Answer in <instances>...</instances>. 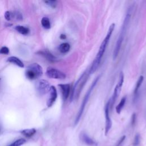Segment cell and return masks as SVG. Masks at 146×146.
<instances>
[{
  "label": "cell",
  "instance_id": "obj_11",
  "mask_svg": "<svg viewBox=\"0 0 146 146\" xmlns=\"http://www.w3.org/2000/svg\"><path fill=\"white\" fill-rule=\"evenodd\" d=\"M58 86L61 88L62 97L64 101L67 100L70 94L71 86L70 84H59Z\"/></svg>",
  "mask_w": 146,
  "mask_h": 146
},
{
  "label": "cell",
  "instance_id": "obj_4",
  "mask_svg": "<svg viewBox=\"0 0 146 146\" xmlns=\"http://www.w3.org/2000/svg\"><path fill=\"white\" fill-rule=\"evenodd\" d=\"M99 79H100V76L96 77V78L95 79V80H94V81L93 82L92 84H91L90 88H88V91H87L86 94L84 98V99H83L82 105L81 106V107H80V108H79V110L78 111V114H77V116L75 119V121H74V125L75 126L78 124L79 122L80 121V120H81V119L82 118V116L83 115V113H84V110L85 109L88 100H89L91 93H92L93 90L94 89V88H95V86L97 84V83L98 82Z\"/></svg>",
  "mask_w": 146,
  "mask_h": 146
},
{
  "label": "cell",
  "instance_id": "obj_7",
  "mask_svg": "<svg viewBox=\"0 0 146 146\" xmlns=\"http://www.w3.org/2000/svg\"><path fill=\"white\" fill-rule=\"evenodd\" d=\"M51 86L48 81L41 79L36 84V89L40 95H45L49 92Z\"/></svg>",
  "mask_w": 146,
  "mask_h": 146
},
{
  "label": "cell",
  "instance_id": "obj_18",
  "mask_svg": "<svg viewBox=\"0 0 146 146\" xmlns=\"http://www.w3.org/2000/svg\"><path fill=\"white\" fill-rule=\"evenodd\" d=\"M126 102V97L124 96V97H123L122 99H121V101H120V102L118 103V105L116 106V112L118 114H119L121 113L123 108Z\"/></svg>",
  "mask_w": 146,
  "mask_h": 146
},
{
  "label": "cell",
  "instance_id": "obj_30",
  "mask_svg": "<svg viewBox=\"0 0 146 146\" xmlns=\"http://www.w3.org/2000/svg\"><path fill=\"white\" fill-rule=\"evenodd\" d=\"M1 129H2L1 126V124H0V133H1Z\"/></svg>",
  "mask_w": 146,
  "mask_h": 146
},
{
  "label": "cell",
  "instance_id": "obj_3",
  "mask_svg": "<svg viewBox=\"0 0 146 146\" xmlns=\"http://www.w3.org/2000/svg\"><path fill=\"white\" fill-rule=\"evenodd\" d=\"M90 75V73L89 70H87L82 74L81 76L77 80L73 87L72 95H71V98L70 99L71 101H73V100L77 101L78 99L80 94H81L83 88H84L86 84Z\"/></svg>",
  "mask_w": 146,
  "mask_h": 146
},
{
  "label": "cell",
  "instance_id": "obj_25",
  "mask_svg": "<svg viewBox=\"0 0 146 146\" xmlns=\"http://www.w3.org/2000/svg\"><path fill=\"white\" fill-rule=\"evenodd\" d=\"M126 138V137L125 135H123V136H122L121 138L118 140V142L116 143V144L115 145V146H122L123 143L124 141H125Z\"/></svg>",
  "mask_w": 146,
  "mask_h": 146
},
{
  "label": "cell",
  "instance_id": "obj_12",
  "mask_svg": "<svg viewBox=\"0 0 146 146\" xmlns=\"http://www.w3.org/2000/svg\"><path fill=\"white\" fill-rule=\"evenodd\" d=\"M38 54L43 56L44 58L46 59L47 61H50L51 62H55L58 61V59H57V57L54 56L53 54H51L47 50L40 51L38 53Z\"/></svg>",
  "mask_w": 146,
  "mask_h": 146
},
{
  "label": "cell",
  "instance_id": "obj_17",
  "mask_svg": "<svg viewBox=\"0 0 146 146\" xmlns=\"http://www.w3.org/2000/svg\"><path fill=\"white\" fill-rule=\"evenodd\" d=\"M21 133L27 138H30L33 136L34 134L36 133V130L34 128H31V129H26L21 131Z\"/></svg>",
  "mask_w": 146,
  "mask_h": 146
},
{
  "label": "cell",
  "instance_id": "obj_8",
  "mask_svg": "<svg viewBox=\"0 0 146 146\" xmlns=\"http://www.w3.org/2000/svg\"><path fill=\"white\" fill-rule=\"evenodd\" d=\"M110 100L107 102L105 107V135H107L112 127V122L110 116Z\"/></svg>",
  "mask_w": 146,
  "mask_h": 146
},
{
  "label": "cell",
  "instance_id": "obj_10",
  "mask_svg": "<svg viewBox=\"0 0 146 146\" xmlns=\"http://www.w3.org/2000/svg\"><path fill=\"white\" fill-rule=\"evenodd\" d=\"M57 98V91L56 88L52 86L50 87V90L49 91V98L48 99L47 102V105L48 107L52 106L53 105L55 102Z\"/></svg>",
  "mask_w": 146,
  "mask_h": 146
},
{
  "label": "cell",
  "instance_id": "obj_22",
  "mask_svg": "<svg viewBox=\"0 0 146 146\" xmlns=\"http://www.w3.org/2000/svg\"><path fill=\"white\" fill-rule=\"evenodd\" d=\"M25 142H26V141L25 139H19L17 140V141L14 142V143H13L9 145L8 146H19L22 144H24Z\"/></svg>",
  "mask_w": 146,
  "mask_h": 146
},
{
  "label": "cell",
  "instance_id": "obj_14",
  "mask_svg": "<svg viewBox=\"0 0 146 146\" xmlns=\"http://www.w3.org/2000/svg\"><path fill=\"white\" fill-rule=\"evenodd\" d=\"M144 81V77L143 76H140L138 80V81L136 82V84L135 86V89H134V100H135L137 95H138V91L139 90V88L141 87V85L142 84L143 82Z\"/></svg>",
  "mask_w": 146,
  "mask_h": 146
},
{
  "label": "cell",
  "instance_id": "obj_29",
  "mask_svg": "<svg viewBox=\"0 0 146 146\" xmlns=\"http://www.w3.org/2000/svg\"><path fill=\"white\" fill-rule=\"evenodd\" d=\"M60 38H61V39H64L66 38V36L65 34H61V36H60Z\"/></svg>",
  "mask_w": 146,
  "mask_h": 146
},
{
  "label": "cell",
  "instance_id": "obj_31",
  "mask_svg": "<svg viewBox=\"0 0 146 146\" xmlns=\"http://www.w3.org/2000/svg\"><path fill=\"white\" fill-rule=\"evenodd\" d=\"M0 86H1V81H0Z\"/></svg>",
  "mask_w": 146,
  "mask_h": 146
},
{
  "label": "cell",
  "instance_id": "obj_13",
  "mask_svg": "<svg viewBox=\"0 0 146 146\" xmlns=\"http://www.w3.org/2000/svg\"><path fill=\"white\" fill-rule=\"evenodd\" d=\"M81 139L84 143L88 145L95 146L97 145L96 142L95 141H94L93 139H91L90 136H88L87 134H86L85 133H81Z\"/></svg>",
  "mask_w": 146,
  "mask_h": 146
},
{
  "label": "cell",
  "instance_id": "obj_19",
  "mask_svg": "<svg viewBox=\"0 0 146 146\" xmlns=\"http://www.w3.org/2000/svg\"><path fill=\"white\" fill-rule=\"evenodd\" d=\"M15 29L19 33L23 34V35H27L29 33V29L25 26H17Z\"/></svg>",
  "mask_w": 146,
  "mask_h": 146
},
{
  "label": "cell",
  "instance_id": "obj_1",
  "mask_svg": "<svg viewBox=\"0 0 146 146\" xmlns=\"http://www.w3.org/2000/svg\"><path fill=\"white\" fill-rule=\"evenodd\" d=\"M115 27V24H112L110 25L109 29H108V30L107 31L106 36L103 41H102V44L101 45V46L99 47L98 52L97 53L96 57L95 58V59H94L93 64L91 66V67L89 69L90 74L94 73L97 70V69H98L99 66L100 64H101V62L102 61V57H103V55L105 53L107 46L108 44V42H109L110 39L111 38V35H112Z\"/></svg>",
  "mask_w": 146,
  "mask_h": 146
},
{
  "label": "cell",
  "instance_id": "obj_9",
  "mask_svg": "<svg viewBox=\"0 0 146 146\" xmlns=\"http://www.w3.org/2000/svg\"><path fill=\"white\" fill-rule=\"evenodd\" d=\"M46 75L50 78L57 79H64L66 77L64 73L54 68H48L46 71Z\"/></svg>",
  "mask_w": 146,
  "mask_h": 146
},
{
  "label": "cell",
  "instance_id": "obj_26",
  "mask_svg": "<svg viewBox=\"0 0 146 146\" xmlns=\"http://www.w3.org/2000/svg\"><path fill=\"white\" fill-rule=\"evenodd\" d=\"M9 53V49L8 47L4 46L1 47V49H0V54H8Z\"/></svg>",
  "mask_w": 146,
  "mask_h": 146
},
{
  "label": "cell",
  "instance_id": "obj_23",
  "mask_svg": "<svg viewBox=\"0 0 146 146\" xmlns=\"http://www.w3.org/2000/svg\"><path fill=\"white\" fill-rule=\"evenodd\" d=\"M11 18H13L16 20H21L22 19V16L21 13H19V12H14V13H11Z\"/></svg>",
  "mask_w": 146,
  "mask_h": 146
},
{
  "label": "cell",
  "instance_id": "obj_20",
  "mask_svg": "<svg viewBox=\"0 0 146 146\" xmlns=\"http://www.w3.org/2000/svg\"><path fill=\"white\" fill-rule=\"evenodd\" d=\"M41 24L42 26L46 29H49L51 27L50 20L47 17H44L41 20Z\"/></svg>",
  "mask_w": 146,
  "mask_h": 146
},
{
  "label": "cell",
  "instance_id": "obj_27",
  "mask_svg": "<svg viewBox=\"0 0 146 146\" xmlns=\"http://www.w3.org/2000/svg\"><path fill=\"white\" fill-rule=\"evenodd\" d=\"M5 18L7 20V21H9L11 19V13L10 11H7L5 13Z\"/></svg>",
  "mask_w": 146,
  "mask_h": 146
},
{
  "label": "cell",
  "instance_id": "obj_15",
  "mask_svg": "<svg viewBox=\"0 0 146 146\" xmlns=\"http://www.w3.org/2000/svg\"><path fill=\"white\" fill-rule=\"evenodd\" d=\"M7 61L10 63H12V64L18 66L19 67L22 68L24 67V63L21 61V60L19 59L18 58H17V57H9V58L8 59Z\"/></svg>",
  "mask_w": 146,
  "mask_h": 146
},
{
  "label": "cell",
  "instance_id": "obj_24",
  "mask_svg": "<svg viewBox=\"0 0 146 146\" xmlns=\"http://www.w3.org/2000/svg\"><path fill=\"white\" fill-rule=\"evenodd\" d=\"M45 2L46 4L47 5L50 6L51 8H55L57 5V2L56 1H46Z\"/></svg>",
  "mask_w": 146,
  "mask_h": 146
},
{
  "label": "cell",
  "instance_id": "obj_16",
  "mask_svg": "<svg viewBox=\"0 0 146 146\" xmlns=\"http://www.w3.org/2000/svg\"><path fill=\"white\" fill-rule=\"evenodd\" d=\"M70 45L67 42H64L61 44L59 46V50L62 53H67L70 49Z\"/></svg>",
  "mask_w": 146,
  "mask_h": 146
},
{
  "label": "cell",
  "instance_id": "obj_2",
  "mask_svg": "<svg viewBox=\"0 0 146 146\" xmlns=\"http://www.w3.org/2000/svg\"><path fill=\"white\" fill-rule=\"evenodd\" d=\"M131 18V14L130 13H127L126 16L124 19L123 22V24L122 26L121 31H120V34L118 37V39L117 40L116 42L115 46L114 48V53H113V59L115 60L118 56V54L121 50V48L122 46V43L123 42V40L124 39V37L126 33V31L127 30L128 25L130 21Z\"/></svg>",
  "mask_w": 146,
  "mask_h": 146
},
{
  "label": "cell",
  "instance_id": "obj_21",
  "mask_svg": "<svg viewBox=\"0 0 146 146\" xmlns=\"http://www.w3.org/2000/svg\"><path fill=\"white\" fill-rule=\"evenodd\" d=\"M141 143V136L139 134H137L134 137V142H133V146H139Z\"/></svg>",
  "mask_w": 146,
  "mask_h": 146
},
{
  "label": "cell",
  "instance_id": "obj_6",
  "mask_svg": "<svg viewBox=\"0 0 146 146\" xmlns=\"http://www.w3.org/2000/svg\"><path fill=\"white\" fill-rule=\"evenodd\" d=\"M123 82H124V74L122 72V71H121V72L119 74L118 84H117V85L115 86V88H114V94L113 95V96L111 97V98L110 99V108H113L116 99L118 98V97L120 95V94H121L123 85Z\"/></svg>",
  "mask_w": 146,
  "mask_h": 146
},
{
  "label": "cell",
  "instance_id": "obj_28",
  "mask_svg": "<svg viewBox=\"0 0 146 146\" xmlns=\"http://www.w3.org/2000/svg\"><path fill=\"white\" fill-rule=\"evenodd\" d=\"M135 122H136V114H133L132 118H131V125L134 126V124H135Z\"/></svg>",
  "mask_w": 146,
  "mask_h": 146
},
{
  "label": "cell",
  "instance_id": "obj_5",
  "mask_svg": "<svg viewBox=\"0 0 146 146\" xmlns=\"http://www.w3.org/2000/svg\"><path fill=\"white\" fill-rule=\"evenodd\" d=\"M43 74L42 67L38 64H33L29 66L26 71V76L31 80L36 79L41 77Z\"/></svg>",
  "mask_w": 146,
  "mask_h": 146
}]
</instances>
